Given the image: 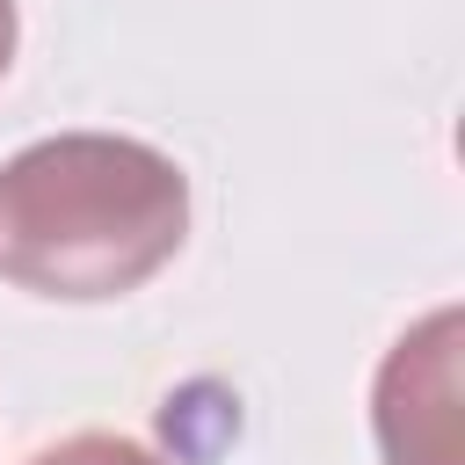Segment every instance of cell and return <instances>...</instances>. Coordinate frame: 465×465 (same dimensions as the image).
Masks as SVG:
<instances>
[{"instance_id": "cell-4", "label": "cell", "mask_w": 465, "mask_h": 465, "mask_svg": "<svg viewBox=\"0 0 465 465\" xmlns=\"http://www.w3.org/2000/svg\"><path fill=\"white\" fill-rule=\"evenodd\" d=\"M7 58H15V0H0V80H7Z\"/></svg>"}, {"instance_id": "cell-3", "label": "cell", "mask_w": 465, "mask_h": 465, "mask_svg": "<svg viewBox=\"0 0 465 465\" xmlns=\"http://www.w3.org/2000/svg\"><path fill=\"white\" fill-rule=\"evenodd\" d=\"M29 465H160V458L145 443H131V436H65V443L36 450Z\"/></svg>"}, {"instance_id": "cell-2", "label": "cell", "mask_w": 465, "mask_h": 465, "mask_svg": "<svg viewBox=\"0 0 465 465\" xmlns=\"http://www.w3.org/2000/svg\"><path fill=\"white\" fill-rule=\"evenodd\" d=\"M385 465H465L458 436V312H429L378 371Z\"/></svg>"}, {"instance_id": "cell-1", "label": "cell", "mask_w": 465, "mask_h": 465, "mask_svg": "<svg viewBox=\"0 0 465 465\" xmlns=\"http://www.w3.org/2000/svg\"><path fill=\"white\" fill-rule=\"evenodd\" d=\"M189 182L167 153L65 131L0 167V276L36 298H124L174 262Z\"/></svg>"}]
</instances>
